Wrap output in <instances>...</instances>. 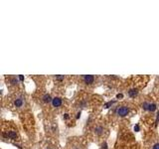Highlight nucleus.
<instances>
[{
  "label": "nucleus",
  "mask_w": 159,
  "mask_h": 149,
  "mask_svg": "<svg viewBox=\"0 0 159 149\" xmlns=\"http://www.w3.org/2000/svg\"><path fill=\"white\" fill-rule=\"evenodd\" d=\"M129 113V107L128 106H120L116 109V114L120 117H124Z\"/></svg>",
  "instance_id": "f257e3e1"
},
{
  "label": "nucleus",
  "mask_w": 159,
  "mask_h": 149,
  "mask_svg": "<svg viewBox=\"0 0 159 149\" xmlns=\"http://www.w3.org/2000/svg\"><path fill=\"white\" fill-rule=\"evenodd\" d=\"M2 136L5 138H10V139H16L17 138V133L14 130H9L7 132H3Z\"/></svg>",
  "instance_id": "f03ea898"
},
{
  "label": "nucleus",
  "mask_w": 159,
  "mask_h": 149,
  "mask_svg": "<svg viewBox=\"0 0 159 149\" xmlns=\"http://www.w3.org/2000/svg\"><path fill=\"white\" fill-rule=\"evenodd\" d=\"M62 102H63L62 99H61V98L56 97V98H54V99H53V100H52V105H53L54 107H59V106H61V105H62Z\"/></svg>",
  "instance_id": "7ed1b4c3"
},
{
  "label": "nucleus",
  "mask_w": 159,
  "mask_h": 149,
  "mask_svg": "<svg viewBox=\"0 0 159 149\" xmlns=\"http://www.w3.org/2000/svg\"><path fill=\"white\" fill-rule=\"evenodd\" d=\"M83 79H84L85 84H87V85H91L95 81V77L94 76H84Z\"/></svg>",
  "instance_id": "20e7f679"
},
{
  "label": "nucleus",
  "mask_w": 159,
  "mask_h": 149,
  "mask_svg": "<svg viewBox=\"0 0 159 149\" xmlns=\"http://www.w3.org/2000/svg\"><path fill=\"white\" fill-rule=\"evenodd\" d=\"M42 99H43V101L45 102V103H49V102H52V100H53V99H52V97L49 95V94H46V95H44L43 96V98H42Z\"/></svg>",
  "instance_id": "39448f33"
},
{
  "label": "nucleus",
  "mask_w": 159,
  "mask_h": 149,
  "mask_svg": "<svg viewBox=\"0 0 159 149\" xmlns=\"http://www.w3.org/2000/svg\"><path fill=\"white\" fill-rule=\"evenodd\" d=\"M23 103H24V101H23V99H22V98H18V99H16L14 100V105H15L16 107H21V106L23 105Z\"/></svg>",
  "instance_id": "423d86ee"
},
{
  "label": "nucleus",
  "mask_w": 159,
  "mask_h": 149,
  "mask_svg": "<svg viewBox=\"0 0 159 149\" xmlns=\"http://www.w3.org/2000/svg\"><path fill=\"white\" fill-rule=\"evenodd\" d=\"M137 95H138V90L137 89H131V90L128 91V96L130 98H135V97H137Z\"/></svg>",
  "instance_id": "0eeeda50"
},
{
  "label": "nucleus",
  "mask_w": 159,
  "mask_h": 149,
  "mask_svg": "<svg viewBox=\"0 0 159 149\" xmlns=\"http://www.w3.org/2000/svg\"><path fill=\"white\" fill-rule=\"evenodd\" d=\"M157 109V105L155 104V103H149V105H148V111H150V112H153V111H155Z\"/></svg>",
  "instance_id": "6e6552de"
},
{
  "label": "nucleus",
  "mask_w": 159,
  "mask_h": 149,
  "mask_svg": "<svg viewBox=\"0 0 159 149\" xmlns=\"http://www.w3.org/2000/svg\"><path fill=\"white\" fill-rule=\"evenodd\" d=\"M103 132H104V128H103L102 126H97V127L95 128V133H96L97 135H101Z\"/></svg>",
  "instance_id": "1a4fd4ad"
},
{
  "label": "nucleus",
  "mask_w": 159,
  "mask_h": 149,
  "mask_svg": "<svg viewBox=\"0 0 159 149\" xmlns=\"http://www.w3.org/2000/svg\"><path fill=\"white\" fill-rule=\"evenodd\" d=\"M115 103V100H110V101H108V102H106L105 105H104V108H106V109H107V108H109L112 104H114Z\"/></svg>",
  "instance_id": "9d476101"
},
{
  "label": "nucleus",
  "mask_w": 159,
  "mask_h": 149,
  "mask_svg": "<svg viewBox=\"0 0 159 149\" xmlns=\"http://www.w3.org/2000/svg\"><path fill=\"white\" fill-rule=\"evenodd\" d=\"M10 83H11V85H17L18 83H19V80L18 79H16V78H11L10 79Z\"/></svg>",
  "instance_id": "9b49d317"
},
{
  "label": "nucleus",
  "mask_w": 159,
  "mask_h": 149,
  "mask_svg": "<svg viewBox=\"0 0 159 149\" xmlns=\"http://www.w3.org/2000/svg\"><path fill=\"white\" fill-rule=\"evenodd\" d=\"M148 105H149V102H143V104H142V109L143 110H148Z\"/></svg>",
  "instance_id": "f8f14e48"
},
{
  "label": "nucleus",
  "mask_w": 159,
  "mask_h": 149,
  "mask_svg": "<svg viewBox=\"0 0 159 149\" xmlns=\"http://www.w3.org/2000/svg\"><path fill=\"white\" fill-rule=\"evenodd\" d=\"M64 79H65V77H64V76H56V80H57V81H59V82L64 81Z\"/></svg>",
  "instance_id": "ddd939ff"
},
{
  "label": "nucleus",
  "mask_w": 159,
  "mask_h": 149,
  "mask_svg": "<svg viewBox=\"0 0 159 149\" xmlns=\"http://www.w3.org/2000/svg\"><path fill=\"white\" fill-rule=\"evenodd\" d=\"M102 148H103V149H107V148H108V147H107V143H106V141L102 144Z\"/></svg>",
  "instance_id": "4468645a"
},
{
  "label": "nucleus",
  "mask_w": 159,
  "mask_h": 149,
  "mask_svg": "<svg viewBox=\"0 0 159 149\" xmlns=\"http://www.w3.org/2000/svg\"><path fill=\"white\" fill-rule=\"evenodd\" d=\"M139 130H140V128H139V125H138V124H135V126H134V131L138 132Z\"/></svg>",
  "instance_id": "2eb2a0df"
},
{
  "label": "nucleus",
  "mask_w": 159,
  "mask_h": 149,
  "mask_svg": "<svg viewBox=\"0 0 159 149\" xmlns=\"http://www.w3.org/2000/svg\"><path fill=\"white\" fill-rule=\"evenodd\" d=\"M158 121H159V112L157 113V115H156V120H155V125H157V123H158Z\"/></svg>",
  "instance_id": "dca6fc26"
},
{
  "label": "nucleus",
  "mask_w": 159,
  "mask_h": 149,
  "mask_svg": "<svg viewBox=\"0 0 159 149\" xmlns=\"http://www.w3.org/2000/svg\"><path fill=\"white\" fill-rule=\"evenodd\" d=\"M18 79H19V81L23 82V81H24V76H22V74H19V77H18Z\"/></svg>",
  "instance_id": "f3484780"
},
{
  "label": "nucleus",
  "mask_w": 159,
  "mask_h": 149,
  "mask_svg": "<svg viewBox=\"0 0 159 149\" xmlns=\"http://www.w3.org/2000/svg\"><path fill=\"white\" fill-rule=\"evenodd\" d=\"M81 114H82V112H81V111H79V112L77 113V116H76V119H79L80 117H81Z\"/></svg>",
  "instance_id": "a211bd4d"
},
{
  "label": "nucleus",
  "mask_w": 159,
  "mask_h": 149,
  "mask_svg": "<svg viewBox=\"0 0 159 149\" xmlns=\"http://www.w3.org/2000/svg\"><path fill=\"white\" fill-rule=\"evenodd\" d=\"M123 98V95L122 94H117L116 95V99H122Z\"/></svg>",
  "instance_id": "6ab92c4d"
},
{
  "label": "nucleus",
  "mask_w": 159,
  "mask_h": 149,
  "mask_svg": "<svg viewBox=\"0 0 159 149\" xmlns=\"http://www.w3.org/2000/svg\"><path fill=\"white\" fill-rule=\"evenodd\" d=\"M152 149H159V143H156L154 146H153V148Z\"/></svg>",
  "instance_id": "aec40b11"
},
{
  "label": "nucleus",
  "mask_w": 159,
  "mask_h": 149,
  "mask_svg": "<svg viewBox=\"0 0 159 149\" xmlns=\"http://www.w3.org/2000/svg\"><path fill=\"white\" fill-rule=\"evenodd\" d=\"M69 118V113H65L64 114V119H68Z\"/></svg>",
  "instance_id": "412c9836"
},
{
  "label": "nucleus",
  "mask_w": 159,
  "mask_h": 149,
  "mask_svg": "<svg viewBox=\"0 0 159 149\" xmlns=\"http://www.w3.org/2000/svg\"><path fill=\"white\" fill-rule=\"evenodd\" d=\"M14 145H15L16 147H18L19 149H22V146H21V145H19V144H14Z\"/></svg>",
  "instance_id": "4be33fe9"
}]
</instances>
